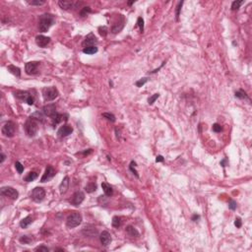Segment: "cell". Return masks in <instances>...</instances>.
Here are the masks:
<instances>
[{
	"instance_id": "44",
	"label": "cell",
	"mask_w": 252,
	"mask_h": 252,
	"mask_svg": "<svg viewBox=\"0 0 252 252\" xmlns=\"http://www.w3.org/2000/svg\"><path fill=\"white\" fill-rule=\"evenodd\" d=\"M223 130V127L220 125V124L218 123H215L214 125H213V131L215 132H221Z\"/></svg>"
},
{
	"instance_id": "9",
	"label": "cell",
	"mask_w": 252,
	"mask_h": 252,
	"mask_svg": "<svg viewBox=\"0 0 252 252\" xmlns=\"http://www.w3.org/2000/svg\"><path fill=\"white\" fill-rule=\"evenodd\" d=\"M82 234L87 237H95L99 234V230L93 225H86L82 229Z\"/></svg>"
},
{
	"instance_id": "17",
	"label": "cell",
	"mask_w": 252,
	"mask_h": 252,
	"mask_svg": "<svg viewBox=\"0 0 252 252\" xmlns=\"http://www.w3.org/2000/svg\"><path fill=\"white\" fill-rule=\"evenodd\" d=\"M36 42L40 47H45L50 42V38L42 35H38L36 37Z\"/></svg>"
},
{
	"instance_id": "23",
	"label": "cell",
	"mask_w": 252,
	"mask_h": 252,
	"mask_svg": "<svg viewBox=\"0 0 252 252\" xmlns=\"http://www.w3.org/2000/svg\"><path fill=\"white\" fill-rule=\"evenodd\" d=\"M102 189H104V192L105 196H107V197L112 196V194H113V190H112L111 186L109 185L107 183H105V182H102Z\"/></svg>"
},
{
	"instance_id": "7",
	"label": "cell",
	"mask_w": 252,
	"mask_h": 252,
	"mask_svg": "<svg viewBox=\"0 0 252 252\" xmlns=\"http://www.w3.org/2000/svg\"><path fill=\"white\" fill-rule=\"evenodd\" d=\"M45 197V191L42 187H36L33 189L32 193H31V198L33 199L35 202H42Z\"/></svg>"
},
{
	"instance_id": "51",
	"label": "cell",
	"mask_w": 252,
	"mask_h": 252,
	"mask_svg": "<svg viewBox=\"0 0 252 252\" xmlns=\"http://www.w3.org/2000/svg\"><path fill=\"white\" fill-rule=\"evenodd\" d=\"M133 3H134V1H130V2H128V5H132Z\"/></svg>"
},
{
	"instance_id": "1",
	"label": "cell",
	"mask_w": 252,
	"mask_h": 252,
	"mask_svg": "<svg viewBox=\"0 0 252 252\" xmlns=\"http://www.w3.org/2000/svg\"><path fill=\"white\" fill-rule=\"evenodd\" d=\"M55 22L54 17L51 14H44L40 17L38 20V30L42 33H45L49 30V28Z\"/></svg>"
},
{
	"instance_id": "20",
	"label": "cell",
	"mask_w": 252,
	"mask_h": 252,
	"mask_svg": "<svg viewBox=\"0 0 252 252\" xmlns=\"http://www.w3.org/2000/svg\"><path fill=\"white\" fill-rule=\"evenodd\" d=\"M58 5L63 10H70L71 8L75 6V3L73 1H69V0H59Z\"/></svg>"
},
{
	"instance_id": "35",
	"label": "cell",
	"mask_w": 252,
	"mask_h": 252,
	"mask_svg": "<svg viewBox=\"0 0 252 252\" xmlns=\"http://www.w3.org/2000/svg\"><path fill=\"white\" fill-rule=\"evenodd\" d=\"M102 116L105 117L109 121H111V122L115 121V116L112 113H109V112H104V113H102Z\"/></svg>"
},
{
	"instance_id": "37",
	"label": "cell",
	"mask_w": 252,
	"mask_h": 252,
	"mask_svg": "<svg viewBox=\"0 0 252 252\" xmlns=\"http://www.w3.org/2000/svg\"><path fill=\"white\" fill-rule=\"evenodd\" d=\"M15 169H17L18 173H22V172L24 171V165L21 164L20 162H16L15 163Z\"/></svg>"
},
{
	"instance_id": "31",
	"label": "cell",
	"mask_w": 252,
	"mask_h": 252,
	"mask_svg": "<svg viewBox=\"0 0 252 252\" xmlns=\"http://www.w3.org/2000/svg\"><path fill=\"white\" fill-rule=\"evenodd\" d=\"M28 3L30 5H33V6H40L42 5V4L45 3L44 0H28Z\"/></svg>"
},
{
	"instance_id": "36",
	"label": "cell",
	"mask_w": 252,
	"mask_h": 252,
	"mask_svg": "<svg viewBox=\"0 0 252 252\" xmlns=\"http://www.w3.org/2000/svg\"><path fill=\"white\" fill-rule=\"evenodd\" d=\"M135 167H136V163H135V162H131L130 165H129V169H130V170H131V171L133 172L134 174H135V176H136V177H139L138 171H137V170H136Z\"/></svg>"
},
{
	"instance_id": "4",
	"label": "cell",
	"mask_w": 252,
	"mask_h": 252,
	"mask_svg": "<svg viewBox=\"0 0 252 252\" xmlns=\"http://www.w3.org/2000/svg\"><path fill=\"white\" fill-rule=\"evenodd\" d=\"M59 93L55 87H46L42 90V96L45 102H51L58 97Z\"/></svg>"
},
{
	"instance_id": "11",
	"label": "cell",
	"mask_w": 252,
	"mask_h": 252,
	"mask_svg": "<svg viewBox=\"0 0 252 252\" xmlns=\"http://www.w3.org/2000/svg\"><path fill=\"white\" fill-rule=\"evenodd\" d=\"M84 199H85V194L82 191H77L72 196L70 203L74 206H79L84 201Z\"/></svg>"
},
{
	"instance_id": "10",
	"label": "cell",
	"mask_w": 252,
	"mask_h": 252,
	"mask_svg": "<svg viewBox=\"0 0 252 252\" xmlns=\"http://www.w3.org/2000/svg\"><path fill=\"white\" fill-rule=\"evenodd\" d=\"M40 62L38 61H31L27 62L25 65V71L28 75H33V74L38 73V67Z\"/></svg>"
},
{
	"instance_id": "28",
	"label": "cell",
	"mask_w": 252,
	"mask_h": 252,
	"mask_svg": "<svg viewBox=\"0 0 252 252\" xmlns=\"http://www.w3.org/2000/svg\"><path fill=\"white\" fill-rule=\"evenodd\" d=\"M38 177V173L36 171H31L28 173V176L25 177V181L27 182H31V181H33L35 179H37Z\"/></svg>"
},
{
	"instance_id": "25",
	"label": "cell",
	"mask_w": 252,
	"mask_h": 252,
	"mask_svg": "<svg viewBox=\"0 0 252 252\" xmlns=\"http://www.w3.org/2000/svg\"><path fill=\"white\" fill-rule=\"evenodd\" d=\"M7 69H8V71L10 72L11 74H13L14 76H16V77L21 76V70L19 67H16L15 65H8Z\"/></svg>"
},
{
	"instance_id": "27",
	"label": "cell",
	"mask_w": 252,
	"mask_h": 252,
	"mask_svg": "<svg viewBox=\"0 0 252 252\" xmlns=\"http://www.w3.org/2000/svg\"><path fill=\"white\" fill-rule=\"evenodd\" d=\"M83 52L85 54H95L96 52H98V47L97 46H87L83 48Z\"/></svg>"
},
{
	"instance_id": "42",
	"label": "cell",
	"mask_w": 252,
	"mask_h": 252,
	"mask_svg": "<svg viewBox=\"0 0 252 252\" xmlns=\"http://www.w3.org/2000/svg\"><path fill=\"white\" fill-rule=\"evenodd\" d=\"M148 81V78H143V79H140V80H138L137 82H136V86L137 87H142V86H144V84H145L146 82Z\"/></svg>"
},
{
	"instance_id": "41",
	"label": "cell",
	"mask_w": 252,
	"mask_h": 252,
	"mask_svg": "<svg viewBox=\"0 0 252 252\" xmlns=\"http://www.w3.org/2000/svg\"><path fill=\"white\" fill-rule=\"evenodd\" d=\"M182 4H183V2L180 1V2H178V4H177V6H176V20H178V18H179V13H180Z\"/></svg>"
},
{
	"instance_id": "29",
	"label": "cell",
	"mask_w": 252,
	"mask_h": 252,
	"mask_svg": "<svg viewBox=\"0 0 252 252\" xmlns=\"http://www.w3.org/2000/svg\"><path fill=\"white\" fill-rule=\"evenodd\" d=\"M236 97L238 98V99H242V100L244 99V100H249L248 96H247V94L244 92L243 90H239V91H237V92H236Z\"/></svg>"
},
{
	"instance_id": "49",
	"label": "cell",
	"mask_w": 252,
	"mask_h": 252,
	"mask_svg": "<svg viewBox=\"0 0 252 252\" xmlns=\"http://www.w3.org/2000/svg\"><path fill=\"white\" fill-rule=\"evenodd\" d=\"M199 218H200V216H198V215H194L193 217H192V221H194V222H196V221H197Z\"/></svg>"
},
{
	"instance_id": "22",
	"label": "cell",
	"mask_w": 252,
	"mask_h": 252,
	"mask_svg": "<svg viewBox=\"0 0 252 252\" xmlns=\"http://www.w3.org/2000/svg\"><path fill=\"white\" fill-rule=\"evenodd\" d=\"M125 232H126V234L131 237H138L139 236H140L139 232L133 227V225H128V227H126Z\"/></svg>"
},
{
	"instance_id": "3",
	"label": "cell",
	"mask_w": 252,
	"mask_h": 252,
	"mask_svg": "<svg viewBox=\"0 0 252 252\" xmlns=\"http://www.w3.org/2000/svg\"><path fill=\"white\" fill-rule=\"evenodd\" d=\"M82 223V216L78 212H73L67 217L66 219V225L70 229L78 227Z\"/></svg>"
},
{
	"instance_id": "33",
	"label": "cell",
	"mask_w": 252,
	"mask_h": 252,
	"mask_svg": "<svg viewBox=\"0 0 252 252\" xmlns=\"http://www.w3.org/2000/svg\"><path fill=\"white\" fill-rule=\"evenodd\" d=\"M99 33L102 37H107V33H109V29H107L105 26H102V27H100L99 28Z\"/></svg>"
},
{
	"instance_id": "14",
	"label": "cell",
	"mask_w": 252,
	"mask_h": 252,
	"mask_svg": "<svg viewBox=\"0 0 252 252\" xmlns=\"http://www.w3.org/2000/svg\"><path fill=\"white\" fill-rule=\"evenodd\" d=\"M100 243H102L104 246H107L109 244H110L112 238H111V236H110V234L109 232L104 230V232L100 234Z\"/></svg>"
},
{
	"instance_id": "2",
	"label": "cell",
	"mask_w": 252,
	"mask_h": 252,
	"mask_svg": "<svg viewBox=\"0 0 252 252\" xmlns=\"http://www.w3.org/2000/svg\"><path fill=\"white\" fill-rule=\"evenodd\" d=\"M25 131L29 137H35L38 131V123L36 119L30 117L25 123Z\"/></svg>"
},
{
	"instance_id": "38",
	"label": "cell",
	"mask_w": 252,
	"mask_h": 252,
	"mask_svg": "<svg viewBox=\"0 0 252 252\" xmlns=\"http://www.w3.org/2000/svg\"><path fill=\"white\" fill-rule=\"evenodd\" d=\"M137 26L139 27V29H140V32L143 33L144 32V20L141 17H139L137 20Z\"/></svg>"
},
{
	"instance_id": "26",
	"label": "cell",
	"mask_w": 252,
	"mask_h": 252,
	"mask_svg": "<svg viewBox=\"0 0 252 252\" xmlns=\"http://www.w3.org/2000/svg\"><path fill=\"white\" fill-rule=\"evenodd\" d=\"M85 190L87 191V193H93L97 190V184L95 182H89L85 186Z\"/></svg>"
},
{
	"instance_id": "12",
	"label": "cell",
	"mask_w": 252,
	"mask_h": 252,
	"mask_svg": "<svg viewBox=\"0 0 252 252\" xmlns=\"http://www.w3.org/2000/svg\"><path fill=\"white\" fill-rule=\"evenodd\" d=\"M55 176V170L51 165H47V167L45 169V171L42 176V179H40V182H46L50 180L51 178H53V176Z\"/></svg>"
},
{
	"instance_id": "15",
	"label": "cell",
	"mask_w": 252,
	"mask_h": 252,
	"mask_svg": "<svg viewBox=\"0 0 252 252\" xmlns=\"http://www.w3.org/2000/svg\"><path fill=\"white\" fill-rule=\"evenodd\" d=\"M42 112H44V115H46V116H53V115L56 113V105H55L54 104H47V105H44V107H42Z\"/></svg>"
},
{
	"instance_id": "50",
	"label": "cell",
	"mask_w": 252,
	"mask_h": 252,
	"mask_svg": "<svg viewBox=\"0 0 252 252\" xmlns=\"http://www.w3.org/2000/svg\"><path fill=\"white\" fill-rule=\"evenodd\" d=\"M55 251H64V249H61V248H57V249H55Z\"/></svg>"
},
{
	"instance_id": "32",
	"label": "cell",
	"mask_w": 252,
	"mask_h": 252,
	"mask_svg": "<svg viewBox=\"0 0 252 252\" xmlns=\"http://www.w3.org/2000/svg\"><path fill=\"white\" fill-rule=\"evenodd\" d=\"M241 4H243V1H234L232 3V11H236V10H238L239 7H240Z\"/></svg>"
},
{
	"instance_id": "40",
	"label": "cell",
	"mask_w": 252,
	"mask_h": 252,
	"mask_svg": "<svg viewBox=\"0 0 252 252\" xmlns=\"http://www.w3.org/2000/svg\"><path fill=\"white\" fill-rule=\"evenodd\" d=\"M91 12H92V10H91L90 7H84V8H82V10H81V12H80V15L82 17H84V16L87 15L88 13H91Z\"/></svg>"
},
{
	"instance_id": "18",
	"label": "cell",
	"mask_w": 252,
	"mask_h": 252,
	"mask_svg": "<svg viewBox=\"0 0 252 252\" xmlns=\"http://www.w3.org/2000/svg\"><path fill=\"white\" fill-rule=\"evenodd\" d=\"M67 119H68V115L67 114H61V113H58V112H56L53 116H51V120H52V124L55 126L57 125L58 123H60V122L62 121H67Z\"/></svg>"
},
{
	"instance_id": "47",
	"label": "cell",
	"mask_w": 252,
	"mask_h": 252,
	"mask_svg": "<svg viewBox=\"0 0 252 252\" xmlns=\"http://www.w3.org/2000/svg\"><path fill=\"white\" fill-rule=\"evenodd\" d=\"M156 162H157V163H162V162H164V157H163V156H158L157 159H156Z\"/></svg>"
},
{
	"instance_id": "48",
	"label": "cell",
	"mask_w": 252,
	"mask_h": 252,
	"mask_svg": "<svg viewBox=\"0 0 252 252\" xmlns=\"http://www.w3.org/2000/svg\"><path fill=\"white\" fill-rule=\"evenodd\" d=\"M0 157H1V160H0V164H2V163L4 162V160H5V158H6V157H5V155H4L3 153L0 154Z\"/></svg>"
},
{
	"instance_id": "19",
	"label": "cell",
	"mask_w": 252,
	"mask_h": 252,
	"mask_svg": "<svg viewBox=\"0 0 252 252\" xmlns=\"http://www.w3.org/2000/svg\"><path fill=\"white\" fill-rule=\"evenodd\" d=\"M69 184H70V179H69L68 176H65L60 183V186H59V191H60L61 195H63V194H65L67 192L69 188Z\"/></svg>"
},
{
	"instance_id": "39",
	"label": "cell",
	"mask_w": 252,
	"mask_h": 252,
	"mask_svg": "<svg viewBox=\"0 0 252 252\" xmlns=\"http://www.w3.org/2000/svg\"><path fill=\"white\" fill-rule=\"evenodd\" d=\"M159 97H160V94H155V95H153L152 97H150L148 99V104H153L154 102H156V100H157Z\"/></svg>"
},
{
	"instance_id": "6",
	"label": "cell",
	"mask_w": 252,
	"mask_h": 252,
	"mask_svg": "<svg viewBox=\"0 0 252 252\" xmlns=\"http://www.w3.org/2000/svg\"><path fill=\"white\" fill-rule=\"evenodd\" d=\"M0 193H1V195L9 197L10 199H12V200H16V199H18L19 197V192L11 186L2 187L1 190H0Z\"/></svg>"
},
{
	"instance_id": "30",
	"label": "cell",
	"mask_w": 252,
	"mask_h": 252,
	"mask_svg": "<svg viewBox=\"0 0 252 252\" xmlns=\"http://www.w3.org/2000/svg\"><path fill=\"white\" fill-rule=\"evenodd\" d=\"M112 227H119L121 225V219L119 217H117V216H115V217L112 218Z\"/></svg>"
},
{
	"instance_id": "43",
	"label": "cell",
	"mask_w": 252,
	"mask_h": 252,
	"mask_svg": "<svg viewBox=\"0 0 252 252\" xmlns=\"http://www.w3.org/2000/svg\"><path fill=\"white\" fill-rule=\"evenodd\" d=\"M229 208L230 209V210H232V211L236 210V201L229 200Z\"/></svg>"
},
{
	"instance_id": "46",
	"label": "cell",
	"mask_w": 252,
	"mask_h": 252,
	"mask_svg": "<svg viewBox=\"0 0 252 252\" xmlns=\"http://www.w3.org/2000/svg\"><path fill=\"white\" fill-rule=\"evenodd\" d=\"M234 225H236V227H241V220L240 218H236V221H234Z\"/></svg>"
},
{
	"instance_id": "21",
	"label": "cell",
	"mask_w": 252,
	"mask_h": 252,
	"mask_svg": "<svg viewBox=\"0 0 252 252\" xmlns=\"http://www.w3.org/2000/svg\"><path fill=\"white\" fill-rule=\"evenodd\" d=\"M124 23H125V21H124L123 17H121L120 21H118V22L113 24V26H112V28H111V33H117L121 32V30L124 27Z\"/></svg>"
},
{
	"instance_id": "34",
	"label": "cell",
	"mask_w": 252,
	"mask_h": 252,
	"mask_svg": "<svg viewBox=\"0 0 252 252\" xmlns=\"http://www.w3.org/2000/svg\"><path fill=\"white\" fill-rule=\"evenodd\" d=\"M19 240H20L21 243L29 244L30 242H32V238H31L30 236H23L20 237V239H19Z\"/></svg>"
},
{
	"instance_id": "16",
	"label": "cell",
	"mask_w": 252,
	"mask_h": 252,
	"mask_svg": "<svg viewBox=\"0 0 252 252\" xmlns=\"http://www.w3.org/2000/svg\"><path fill=\"white\" fill-rule=\"evenodd\" d=\"M72 132H73V128L70 125H68V124H64L63 126H61L59 128L57 134H58L59 137H66V136L70 135Z\"/></svg>"
},
{
	"instance_id": "24",
	"label": "cell",
	"mask_w": 252,
	"mask_h": 252,
	"mask_svg": "<svg viewBox=\"0 0 252 252\" xmlns=\"http://www.w3.org/2000/svg\"><path fill=\"white\" fill-rule=\"evenodd\" d=\"M32 223H33L32 217H31V216H28V217L24 218V219L20 222V227H22V229H26V227H28Z\"/></svg>"
},
{
	"instance_id": "45",
	"label": "cell",
	"mask_w": 252,
	"mask_h": 252,
	"mask_svg": "<svg viewBox=\"0 0 252 252\" xmlns=\"http://www.w3.org/2000/svg\"><path fill=\"white\" fill-rule=\"evenodd\" d=\"M36 251H44V252H48L49 251V249L47 248L46 246H44V245H42V246H38V247H37V248L35 249Z\"/></svg>"
},
{
	"instance_id": "5",
	"label": "cell",
	"mask_w": 252,
	"mask_h": 252,
	"mask_svg": "<svg viewBox=\"0 0 252 252\" xmlns=\"http://www.w3.org/2000/svg\"><path fill=\"white\" fill-rule=\"evenodd\" d=\"M15 131H16V125L14 122L12 121H7L5 124L2 127V134H3L5 137H13L15 135Z\"/></svg>"
},
{
	"instance_id": "13",
	"label": "cell",
	"mask_w": 252,
	"mask_h": 252,
	"mask_svg": "<svg viewBox=\"0 0 252 252\" xmlns=\"http://www.w3.org/2000/svg\"><path fill=\"white\" fill-rule=\"evenodd\" d=\"M98 44V40L96 38V36L94 35L93 33H89V35L86 37L85 40L83 42V45L84 47H87V46H96L95 44Z\"/></svg>"
},
{
	"instance_id": "8",
	"label": "cell",
	"mask_w": 252,
	"mask_h": 252,
	"mask_svg": "<svg viewBox=\"0 0 252 252\" xmlns=\"http://www.w3.org/2000/svg\"><path fill=\"white\" fill-rule=\"evenodd\" d=\"M14 95H15V97L17 98V99L25 100V102H27L29 105H33V102H35V100H33V98L32 97V95H31L30 93H28V92H24V91H17V92L14 93Z\"/></svg>"
}]
</instances>
